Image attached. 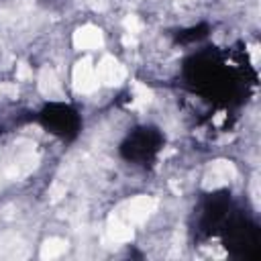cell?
Segmentation results:
<instances>
[{"label": "cell", "mask_w": 261, "mask_h": 261, "mask_svg": "<svg viewBox=\"0 0 261 261\" xmlns=\"http://www.w3.org/2000/svg\"><path fill=\"white\" fill-rule=\"evenodd\" d=\"M73 82H75V88L82 90V92H90L96 88V77H94V69L90 65L88 59L80 61L75 71H73Z\"/></svg>", "instance_id": "obj_1"}, {"label": "cell", "mask_w": 261, "mask_h": 261, "mask_svg": "<svg viewBox=\"0 0 261 261\" xmlns=\"http://www.w3.org/2000/svg\"><path fill=\"white\" fill-rule=\"evenodd\" d=\"M98 75H100L102 82H106V84H120L122 77H124V69H122L112 57H106V59L98 65Z\"/></svg>", "instance_id": "obj_2"}, {"label": "cell", "mask_w": 261, "mask_h": 261, "mask_svg": "<svg viewBox=\"0 0 261 261\" xmlns=\"http://www.w3.org/2000/svg\"><path fill=\"white\" fill-rule=\"evenodd\" d=\"M75 45L80 49H94L100 45V31H96L94 27H86L80 29L75 33Z\"/></svg>", "instance_id": "obj_3"}, {"label": "cell", "mask_w": 261, "mask_h": 261, "mask_svg": "<svg viewBox=\"0 0 261 261\" xmlns=\"http://www.w3.org/2000/svg\"><path fill=\"white\" fill-rule=\"evenodd\" d=\"M67 249V243L65 241H59V239H51V241H47L45 245H43V249H41V257H59L63 251Z\"/></svg>", "instance_id": "obj_4"}, {"label": "cell", "mask_w": 261, "mask_h": 261, "mask_svg": "<svg viewBox=\"0 0 261 261\" xmlns=\"http://www.w3.org/2000/svg\"><path fill=\"white\" fill-rule=\"evenodd\" d=\"M41 88H43L45 94H49V96H53V98H59V86H57L53 73L47 71V69H45L43 75H41Z\"/></svg>", "instance_id": "obj_5"}]
</instances>
